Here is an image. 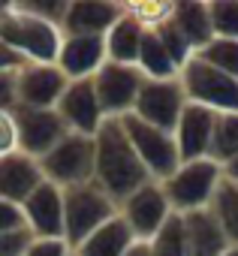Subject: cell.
I'll return each mask as SVG.
<instances>
[{
    "label": "cell",
    "mask_w": 238,
    "mask_h": 256,
    "mask_svg": "<svg viewBox=\"0 0 238 256\" xmlns=\"http://www.w3.org/2000/svg\"><path fill=\"white\" fill-rule=\"evenodd\" d=\"M96 160H94V184L102 187L118 205H121L130 193H136L142 184L154 181L148 169L142 166L133 142L124 133L121 118H106L102 126L94 136Z\"/></svg>",
    "instance_id": "1"
},
{
    "label": "cell",
    "mask_w": 238,
    "mask_h": 256,
    "mask_svg": "<svg viewBox=\"0 0 238 256\" xmlns=\"http://www.w3.org/2000/svg\"><path fill=\"white\" fill-rule=\"evenodd\" d=\"M0 40H4L24 64H54L60 52L64 30L18 4L0 0Z\"/></svg>",
    "instance_id": "2"
},
{
    "label": "cell",
    "mask_w": 238,
    "mask_h": 256,
    "mask_svg": "<svg viewBox=\"0 0 238 256\" xmlns=\"http://www.w3.org/2000/svg\"><path fill=\"white\" fill-rule=\"evenodd\" d=\"M223 181V169L214 163V160H190V163H181L163 184V193L172 205V214L184 217V214H193V211H205L217 193Z\"/></svg>",
    "instance_id": "3"
},
{
    "label": "cell",
    "mask_w": 238,
    "mask_h": 256,
    "mask_svg": "<svg viewBox=\"0 0 238 256\" xmlns=\"http://www.w3.org/2000/svg\"><path fill=\"white\" fill-rule=\"evenodd\" d=\"M112 217H118V202L94 181L64 190V238L72 250Z\"/></svg>",
    "instance_id": "4"
},
{
    "label": "cell",
    "mask_w": 238,
    "mask_h": 256,
    "mask_svg": "<svg viewBox=\"0 0 238 256\" xmlns=\"http://www.w3.org/2000/svg\"><path fill=\"white\" fill-rule=\"evenodd\" d=\"M94 160H96V148H94V136H82V133H66L42 160V175L46 181L58 184L60 190L78 187L94 181Z\"/></svg>",
    "instance_id": "5"
},
{
    "label": "cell",
    "mask_w": 238,
    "mask_h": 256,
    "mask_svg": "<svg viewBox=\"0 0 238 256\" xmlns=\"http://www.w3.org/2000/svg\"><path fill=\"white\" fill-rule=\"evenodd\" d=\"M181 84H184V94L190 102L196 106H205L217 114L223 112H238V78L202 64L196 54L187 60V66L178 72Z\"/></svg>",
    "instance_id": "6"
},
{
    "label": "cell",
    "mask_w": 238,
    "mask_h": 256,
    "mask_svg": "<svg viewBox=\"0 0 238 256\" xmlns=\"http://www.w3.org/2000/svg\"><path fill=\"white\" fill-rule=\"evenodd\" d=\"M124 124V133L127 139L133 142L142 166L148 169V175L154 181H166L178 166H181V157H178V145H175V136L160 130V126H151L145 124L142 118L136 114H124L121 118Z\"/></svg>",
    "instance_id": "7"
},
{
    "label": "cell",
    "mask_w": 238,
    "mask_h": 256,
    "mask_svg": "<svg viewBox=\"0 0 238 256\" xmlns=\"http://www.w3.org/2000/svg\"><path fill=\"white\" fill-rule=\"evenodd\" d=\"M145 84V72L136 64H114L106 60L100 66V72L94 76V88H96V100L102 106L106 118H124L133 112L136 96Z\"/></svg>",
    "instance_id": "8"
},
{
    "label": "cell",
    "mask_w": 238,
    "mask_h": 256,
    "mask_svg": "<svg viewBox=\"0 0 238 256\" xmlns=\"http://www.w3.org/2000/svg\"><path fill=\"white\" fill-rule=\"evenodd\" d=\"M187 102L190 100L184 94L181 78H145L130 114L142 118L151 126H160V130H166V133H175L178 118H181Z\"/></svg>",
    "instance_id": "9"
},
{
    "label": "cell",
    "mask_w": 238,
    "mask_h": 256,
    "mask_svg": "<svg viewBox=\"0 0 238 256\" xmlns=\"http://www.w3.org/2000/svg\"><path fill=\"white\" fill-rule=\"evenodd\" d=\"M118 214L127 220V226L133 229L136 241H151L172 217V205L163 193L160 181H148L142 184L136 193H130L121 205H118Z\"/></svg>",
    "instance_id": "10"
},
{
    "label": "cell",
    "mask_w": 238,
    "mask_h": 256,
    "mask_svg": "<svg viewBox=\"0 0 238 256\" xmlns=\"http://www.w3.org/2000/svg\"><path fill=\"white\" fill-rule=\"evenodd\" d=\"M18 124V151H24L34 160H42L66 133L70 126L58 114V108H16Z\"/></svg>",
    "instance_id": "11"
},
{
    "label": "cell",
    "mask_w": 238,
    "mask_h": 256,
    "mask_svg": "<svg viewBox=\"0 0 238 256\" xmlns=\"http://www.w3.org/2000/svg\"><path fill=\"white\" fill-rule=\"evenodd\" d=\"M66 84L70 78L58 70V64H24L16 76L18 106L22 108H54Z\"/></svg>",
    "instance_id": "12"
},
{
    "label": "cell",
    "mask_w": 238,
    "mask_h": 256,
    "mask_svg": "<svg viewBox=\"0 0 238 256\" xmlns=\"http://www.w3.org/2000/svg\"><path fill=\"white\" fill-rule=\"evenodd\" d=\"M54 108L64 118V124L70 126V133H82V136H96V130L102 126V120H106L102 106L96 100L94 78L70 82L66 90H64V96H60V102Z\"/></svg>",
    "instance_id": "13"
},
{
    "label": "cell",
    "mask_w": 238,
    "mask_h": 256,
    "mask_svg": "<svg viewBox=\"0 0 238 256\" xmlns=\"http://www.w3.org/2000/svg\"><path fill=\"white\" fill-rule=\"evenodd\" d=\"M24 226L34 238H64V190L52 181H42L22 202Z\"/></svg>",
    "instance_id": "14"
},
{
    "label": "cell",
    "mask_w": 238,
    "mask_h": 256,
    "mask_svg": "<svg viewBox=\"0 0 238 256\" xmlns=\"http://www.w3.org/2000/svg\"><path fill=\"white\" fill-rule=\"evenodd\" d=\"M214 120H217V112L205 108V106H196V102H187L181 118H178V126H175V145H178V157L181 163H190V160H205L208 151H211V136H214Z\"/></svg>",
    "instance_id": "15"
},
{
    "label": "cell",
    "mask_w": 238,
    "mask_h": 256,
    "mask_svg": "<svg viewBox=\"0 0 238 256\" xmlns=\"http://www.w3.org/2000/svg\"><path fill=\"white\" fill-rule=\"evenodd\" d=\"M106 60H108L106 58V36L64 34L54 64L70 82H78V78H94Z\"/></svg>",
    "instance_id": "16"
},
{
    "label": "cell",
    "mask_w": 238,
    "mask_h": 256,
    "mask_svg": "<svg viewBox=\"0 0 238 256\" xmlns=\"http://www.w3.org/2000/svg\"><path fill=\"white\" fill-rule=\"evenodd\" d=\"M124 4H112V0H72L66 6L64 34H82V36H106L112 24L124 16Z\"/></svg>",
    "instance_id": "17"
},
{
    "label": "cell",
    "mask_w": 238,
    "mask_h": 256,
    "mask_svg": "<svg viewBox=\"0 0 238 256\" xmlns=\"http://www.w3.org/2000/svg\"><path fill=\"white\" fill-rule=\"evenodd\" d=\"M42 181H46V175H42L40 160L28 157L24 151L0 157V199L22 205Z\"/></svg>",
    "instance_id": "18"
},
{
    "label": "cell",
    "mask_w": 238,
    "mask_h": 256,
    "mask_svg": "<svg viewBox=\"0 0 238 256\" xmlns=\"http://www.w3.org/2000/svg\"><path fill=\"white\" fill-rule=\"evenodd\" d=\"M181 232H184L187 256H223L229 250V238L223 235L220 223L214 220V214L208 208L184 214L181 217Z\"/></svg>",
    "instance_id": "19"
},
{
    "label": "cell",
    "mask_w": 238,
    "mask_h": 256,
    "mask_svg": "<svg viewBox=\"0 0 238 256\" xmlns=\"http://www.w3.org/2000/svg\"><path fill=\"white\" fill-rule=\"evenodd\" d=\"M133 244H136L133 229L127 226V220L121 214H118L108 223H102L96 232H90L72 253L76 256H124Z\"/></svg>",
    "instance_id": "20"
},
{
    "label": "cell",
    "mask_w": 238,
    "mask_h": 256,
    "mask_svg": "<svg viewBox=\"0 0 238 256\" xmlns=\"http://www.w3.org/2000/svg\"><path fill=\"white\" fill-rule=\"evenodd\" d=\"M142 36H145V28L124 10V16L118 18L112 24V30L106 34V58L114 60V64H136L139 60Z\"/></svg>",
    "instance_id": "21"
},
{
    "label": "cell",
    "mask_w": 238,
    "mask_h": 256,
    "mask_svg": "<svg viewBox=\"0 0 238 256\" xmlns=\"http://www.w3.org/2000/svg\"><path fill=\"white\" fill-rule=\"evenodd\" d=\"M172 24L187 36V42L193 46V52L205 48V46L214 40L208 4H199V0H181V4H175V10H172Z\"/></svg>",
    "instance_id": "22"
},
{
    "label": "cell",
    "mask_w": 238,
    "mask_h": 256,
    "mask_svg": "<svg viewBox=\"0 0 238 256\" xmlns=\"http://www.w3.org/2000/svg\"><path fill=\"white\" fill-rule=\"evenodd\" d=\"M136 66L145 72V78H178V66L172 64L169 52L163 48L157 30H145L142 46H139V60Z\"/></svg>",
    "instance_id": "23"
},
{
    "label": "cell",
    "mask_w": 238,
    "mask_h": 256,
    "mask_svg": "<svg viewBox=\"0 0 238 256\" xmlns=\"http://www.w3.org/2000/svg\"><path fill=\"white\" fill-rule=\"evenodd\" d=\"M208 211L220 223V229L229 238V244H238V184L235 181H229V178L220 181V187H217Z\"/></svg>",
    "instance_id": "24"
},
{
    "label": "cell",
    "mask_w": 238,
    "mask_h": 256,
    "mask_svg": "<svg viewBox=\"0 0 238 256\" xmlns=\"http://www.w3.org/2000/svg\"><path fill=\"white\" fill-rule=\"evenodd\" d=\"M235 157H238V112H223L214 120V136H211L208 160H214L223 169Z\"/></svg>",
    "instance_id": "25"
},
{
    "label": "cell",
    "mask_w": 238,
    "mask_h": 256,
    "mask_svg": "<svg viewBox=\"0 0 238 256\" xmlns=\"http://www.w3.org/2000/svg\"><path fill=\"white\" fill-rule=\"evenodd\" d=\"M196 58L202 64H208V66H214V70L238 78V40H217L214 36L205 48L196 52Z\"/></svg>",
    "instance_id": "26"
},
{
    "label": "cell",
    "mask_w": 238,
    "mask_h": 256,
    "mask_svg": "<svg viewBox=\"0 0 238 256\" xmlns=\"http://www.w3.org/2000/svg\"><path fill=\"white\" fill-rule=\"evenodd\" d=\"M151 256H187L184 250V232H181V217L172 214L169 223L148 241Z\"/></svg>",
    "instance_id": "27"
},
{
    "label": "cell",
    "mask_w": 238,
    "mask_h": 256,
    "mask_svg": "<svg viewBox=\"0 0 238 256\" xmlns=\"http://www.w3.org/2000/svg\"><path fill=\"white\" fill-rule=\"evenodd\" d=\"M208 16L217 40H238V0H214L208 4Z\"/></svg>",
    "instance_id": "28"
},
{
    "label": "cell",
    "mask_w": 238,
    "mask_h": 256,
    "mask_svg": "<svg viewBox=\"0 0 238 256\" xmlns=\"http://www.w3.org/2000/svg\"><path fill=\"white\" fill-rule=\"evenodd\" d=\"M175 4H163V0H139V4H127V12L145 28V30H157L172 18Z\"/></svg>",
    "instance_id": "29"
},
{
    "label": "cell",
    "mask_w": 238,
    "mask_h": 256,
    "mask_svg": "<svg viewBox=\"0 0 238 256\" xmlns=\"http://www.w3.org/2000/svg\"><path fill=\"white\" fill-rule=\"evenodd\" d=\"M157 36H160L163 48L169 52L172 64H175V66H178V72H181V70L187 66V60L196 54V52H193V46H190V42H187V36H184V34H181L175 24H172V18H169L163 28H157Z\"/></svg>",
    "instance_id": "30"
},
{
    "label": "cell",
    "mask_w": 238,
    "mask_h": 256,
    "mask_svg": "<svg viewBox=\"0 0 238 256\" xmlns=\"http://www.w3.org/2000/svg\"><path fill=\"white\" fill-rule=\"evenodd\" d=\"M18 6L60 28V24H64V16H66V6H70V4H66V0H22Z\"/></svg>",
    "instance_id": "31"
},
{
    "label": "cell",
    "mask_w": 238,
    "mask_h": 256,
    "mask_svg": "<svg viewBox=\"0 0 238 256\" xmlns=\"http://www.w3.org/2000/svg\"><path fill=\"white\" fill-rule=\"evenodd\" d=\"M18 151V124H16V108L0 112V157H10Z\"/></svg>",
    "instance_id": "32"
},
{
    "label": "cell",
    "mask_w": 238,
    "mask_h": 256,
    "mask_svg": "<svg viewBox=\"0 0 238 256\" xmlns=\"http://www.w3.org/2000/svg\"><path fill=\"white\" fill-rule=\"evenodd\" d=\"M24 256H72L66 238H30Z\"/></svg>",
    "instance_id": "33"
},
{
    "label": "cell",
    "mask_w": 238,
    "mask_h": 256,
    "mask_svg": "<svg viewBox=\"0 0 238 256\" xmlns=\"http://www.w3.org/2000/svg\"><path fill=\"white\" fill-rule=\"evenodd\" d=\"M22 229H28V226H24L22 205L0 199V235H4V232H22Z\"/></svg>",
    "instance_id": "34"
},
{
    "label": "cell",
    "mask_w": 238,
    "mask_h": 256,
    "mask_svg": "<svg viewBox=\"0 0 238 256\" xmlns=\"http://www.w3.org/2000/svg\"><path fill=\"white\" fill-rule=\"evenodd\" d=\"M30 238L34 235L28 229H22V232H4V235H0V256H24Z\"/></svg>",
    "instance_id": "35"
},
{
    "label": "cell",
    "mask_w": 238,
    "mask_h": 256,
    "mask_svg": "<svg viewBox=\"0 0 238 256\" xmlns=\"http://www.w3.org/2000/svg\"><path fill=\"white\" fill-rule=\"evenodd\" d=\"M16 76H18V72H0V112H12V108L18 106Z\"/></svg>",
    "instance_id": "36"
},
{
    "label": "cell",
    "mask_w": 238,
    "mask_h": 256,
    "mask_svg": "<svg viewBox=\"0 0 238 256\" xmlns=\"http://www.w3.org/2000/svg\"><path fill=\"white\" fill-rule=\"evenodd\" d=\"M24 66V60L4 42V40H0V72H18Z\"/></svg>",
    "instance_id": "37"
},
{
    "label": "cell",
    "mask_w": 238,
    "mask_h": 256,
    "mask_svg": "<svg viewBox=\"0 0 238 256\" xmlns=\"http://www.w3.org/2000/svg\"><path fill=\"white\" fill-rule=\"evenodd\" d=\"M223 178H229V181H235V184H238V157H235V160H229V163L223 166Z\"/></svg>",
    "instance_id": "38"
},
{
    "label": "cell",
    "mask_w": 238,
    "mask_h": 256,
    "mask_svg": "<svg viewBox=\"0 0 238 256\" xmlns=\"http://www.w3.org/2000/svg\"><path fill=\"white\" fill-rule=\"evenodd\" d=\"M124 256H151V250H148V241H136Z\"/></svg>",
    "instance_id": "39"
},
{
    "label": "cell",
    "mask_w": 238,
    "mask_h": 256,
    "mask_svg": "<svg viewBox=\"0 0 238 256\" xmlns=\"http://www.w3.org/2000/svg\"><path fill=\"white\" fill-rule=\"evenodd\" d=\"M223 256H238V244H229V250H226Z\"/></svg>",
    "instance_id": "40"
},
{
    "label": "cell",
    "mask_w": 238,
    "mask_h": 256,
    "mask_svg": "<svg viewBox=\"0 0 238 256\" xmlns=\"http://www.w3.org/2000/svg\"><path fill=\"white\" fill-rule=\"evenodd\" d=\"M72 256H76V253H72Z\"/></svg>",
    "instance_id": "41"
}]
</instances>
